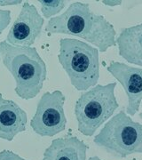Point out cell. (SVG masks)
<instances>
[{"label": "cell", "mask_w": 142, "mask_h": 160, "mask_svg": "<svg viewBox=\"0 0 142 160\" xmlns=\"http://www.w3.org/2000/svg\"><path fill=\"white\" fill-rule=\"evenodd\" d=\"M50 34H66L89 42L105 52L116 46V32L113 24L103 15L91 11L89 4L76 1L61 14L51 18L46 27Z\"/></svg>", "instance_id": "6da1fadb"}, {"label": "cell", "mask_w": 142, "mask_h": 160, "mask_svg": "<svg viewBox=\"0 0 142 160\" xmlns=\"http://www.w3.org/2000/svg\"><path fill=\"white\" fill-rule=\"evenodd\" d=\"M0 59L15 80L14 91L23 100L35 98L42 90L47 68L33 46H15L6 40L0 42Z\"/></svg>", "instance_id": "7a4b0ae2"}, {"label": "cell", "mask_w": 142, "mask_h": 160, "mask_svg": "<svg viewBox=\"0 0 142 160\" xmlns=\"http://www.w3.org/2000/svg\"><path fill=\"white\" fill-rule=\"evenodd\" d=\"M100 51L95 46L75 38L60 39L59 62L77 91H87L98 85Z\"/></svg>", "instance_id": "3957f363"}, {"label": "cell", "mask_w": 142, "mask_h": 160, "mask_svg": "<svg viewBox=\"0 0 142 160\" xmlns=\"http://www.w3.org/2000/svg\"><path fill=\"white\" fill-rule=\"evenodd\" d=\"M116 83L100 85L81 94L75 104V115L78 131L85 136L95 132L112 118L119 103L115 94Z\"/></svg>", "instance_id": "277c9868"}, {"label": "cell", "mask_w": 142, "mask_h": 160, "mask_svg": "<svg viewBox=\"0 0 142 160\" xmlns=\"http://www.w3.org/2000/svg\"><path fill=\"white\" fill-rule=\"evenodd\" d=\"M93 142L115 158L142 154V125L121 110L105 123Z\"/></svg>", "instance_id": "5b68a950"}, {"label": "cell", "mask_w": 142, "mask_h": 160, "mask_svg": "<svg viewBox=\"0 0 142 160\" xmlns=\"http://www.w3.org/2000/svg\"><path fill=\"white\" fill-rule=\"evenodd\" d=\"M65 100V95L60 90L46 92L41 96L30 121V126L37 134L52 137L65 130L67 125L64 112Z\"/></svg>", "instance_id": "8992f818"}, {"label": "cell", "mask_w": 142, "mask_h": 160, "mask_svg": "<svg viewBox=\"0 0 142 160\" xmlns=\"http://www.w3.org/2000/svg\"><path fill=\"white\" fill-rule=\"evenodd\" d=\"M45 19L34 5L25 2L15 22L9 30L6 41L12 46H31L42 32Z\"/></svg>", "instance_id": "52a82bcc"}, {"label": "cell", "mask_w": 142, "mask_h": 160, "mask_svg": "<svg viewBox=\"0 0 142 160\" xmlns=\"http://www.w3.org/2000/svg\"><path fill=\"white\" fill-rule=\"evenodd\" d=\"M107 70L125 89L128 98L126 113L132 117L139 111L142 102V69L112 61Z\"/></svg>", "instance_id": "ba28073f"}, {"label": "cell", "mask_w": 142, "mask_h": 160, "mask_svg": "<svg viewBox=\"0 0 142 160\" xmlns=\"http://www.w3.org/2000/svg\"><path fill=\"white\" fill-rule=\"evenodd\" d=\"M27 122L25 110L0 93V139L12 142L18 133L26 130Z\"/></svg>", "instance_id": "9c48e42d"}, {"label": "cell", "mask_w": 142, "mask_h": 160, "mask_svg": "<svg viewBox=\"0 0 142 160\" xmlns=\"http://www.w3.org/2000/svg\"><path fill=\"white\" fill-rule=\"evenodd\" d=\"M87 145L72 134L51 141L42 160H86Z\"/></svg>", "instance_id": "30bf717a"}, {"label": "cell", "mask_w": 142, "mask_h": 160, "mask_svg": "<svg viewBox=\"0 0 142 160\" xmlns=\"http://www.w3.org/2000/svg\"><path fill=\"white\" fill-rule=\"evenodd\" d=\"M116 46L119 55L127 62L142 67V22L122 29Z\"/></svg>", "instance_id": "8fae6325"}, {"label": "cell", "mask_w": 142, "mask_h": 160, "mask_svg": "<svg viewBox=\"0 0 142 160\" xmlns=\"http://www.w3.org/2000/svg\"><path fill=\"white\" fill-rule=\"evenodd\" d=\"M39 4L41 5L43 16L49 20L55 17V15L63 10L66 6V2L61 0H40Z\"/></svg>", "instance_id": "7c38bea8"}, {"label": "cell", "mask_w": 142, "mask_h": 160, "mask_svg": "<svg viewBox=\"0 0 142 160\" xmlns=\"http://www.w3.org/2000/svg\"><path fill=\"white\" fill-rule=\"evenodd\" d=\"M11 11L0 9V35L11 22Z\"/></svg>", "instance_id": "4fadbf2b"}, {"label": "cell", "mask_w": 142, "mask_h": 160, "mask_svg": "<svg viewBox=\"0 0 142 160\" xmlns=\"http://www.w3.org/2000/svg\"><path fill=\"white\" fill-rule=\"evenodd\" d=\"M0 160H28L22 158L11 150L4 149L0 152Z\"/></svg>", "instance_id": "5bb4252c"}, {"label": "cell", "mask_w": 142, "mask_h": 160, "mask_svg": "<svg viewBox=\"0 0 142 160\" xmlns=\"http://www.w3.org/2000/svg\"><path fill=\"white\" fill-rule=\"evenodd\" d=\"M22 4V1H9V0H0V6H16Z\"/></svg>", "instance_id": "9a60e30c"}, {"label": "cell", "mask_w": 142, "mask_h": 160, "mask_svg": "<svg viewBox=\"0 0 142 160\" xmlns=\"http://www.w3.org/2000/svg\"><path fill=\"white\" fill-rule=\"evenodd\" d=\"M107 6H119L122 4V1H102Z\"/></svg>", "instance_id": "2e32d148"}, {"label": "cell", "mask_w": 142, "mask_h": 160, "mask_svg": "<svg viewBox=\"0 0 142 160\" xmlns=\"http://www.w3.org/2000/svg\"><path fill=\"white\" fill-rule=\"evenodd\" d=\"M88 160H102V159H100L99 157H96V156H95V157H91V158H90Z\"/></svg>", "instance_id": "e0dca14e"}, {"label": "cell", "mask_w": 142, "mask_h": 160, "mask_svg": "<svg viewBox=\"0 0 142 160\" xmlns=\"http://www.w3.org/2000/svg\"><path fill=\"white\" fill-rule=\"evenodd\" d=\"M140 118H142V104H141V112L140 113Z\"/></svg>", "instance_id": "ac0fdd59"}, {"label": "cell", "mask_w": 142, "mask_h": 160, "mask_svg": "<svg viewBox=\"0 0 142 160\" xmlns=\"http://www.w3.org/2000/svg\"><path fill=\"white\" fill-rule=\"evenodd\" d=\"M132 160H137V159H136V158H133V159H132Z\"/></svg>", "instance_id": "d6986e66"}]
</instances>
